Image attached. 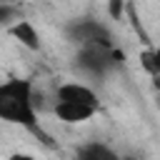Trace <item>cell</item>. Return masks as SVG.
<instances>
[{"label": "cell", "mask_w": 160, "mask_h": 160, "mask_svg": "<svg viewBox=\"0 0 160 160\" xmlns=\"http://www.w3.org/2000/svg\"><path fill=\"white\" fill-rule=\"evenodd\" d=\"M68 38L78 45H90V42H102V45H112V35L108 30L105 22L95 20V18H80L72 20L68 25Z\"/></svg>", "instance_id": "cell-3"}, {"label": "cell", "mask_w": 160, "mask_h": 160, "mask_svg": "<svg viewBox=\"0 0 160 160\" xmlns=\"http://www.w3.org/2000/svg\"><path fill=\"white\" fill-rule=\"evenodd\" d=\"M52 115L65 122V125H80L90 120L100 108L98 105H85V102H70V100H52Z\"/></svg>", "instance_id": "cell-4"}, {"label": "cell", "mask_w": 160, "mask_h": 160, "mask_svg": "<svg viewBox=\"0 0 160 160\" xmlns=\"http://www.w3.org/2000/svg\"><path fill=\"white\" fill-rule=\"evenodd\" d=\"M8 32L22 45V48H28V50H40V32H38V28L30 22V20H25V18H20L18 22H12L10 28H8Z\"/></svg>", "instance_id": "cell-6"}, {"label": "cell", "mask_w": 160, "mask_h": 160, "mask_svg": "<svg viewBox=\"0 0 160 160\" xmlns=\"http://www.w3.org/2000/svg\"><path fill=\"white\" fill-rule=\"evenodd\" d=\"M78 68L90 75V78H105L108 72H112L120 62H122V52L115 50V45H102V42H90V45H80L78 55H75Z\"/></svg>", "instance_id": "cell-2"}, {"label": "cell", "mask_w": 160, "mask_h": 160, "mask_svg": "<svg viewBox=\"0 0 160 160\" xmlns=\"http://www.w3.org/2000/svg\"><path fill=\"white\" fill-rule=\"evenodd\" d=\"M140 65L150 78H160V45H148L140 52Z\"/></svg>", "instance_id": "cell-8"}, {"label": "cell", "mask_w": 160, "mask_h": 160, "mask_svg": "<svg viewBox=\"0 0 160 160\" xmlns=\"http://www.w3.org/2000/svg\"><path fill=\"white\" fill-rule=\"evenodd\" d=\"M0 2H8V5H20L22 0H0Z\"/></svg>", "instance_id": "cell-9"}, {"label": "cell", "mask_w": 160, "mask_h": 160, "mask_svg": "<svg viewBox=\"0 0 160 160\" xmlns=\"http://www.w3.org/2000/svg\"><path fill=\"white\" fill-rule=\"evenodd\" d=\"M78 158H82V160H115L118 155H115V150H110L108 145L92 140V142L78 148Z\"/></svg>", "instance_id": "cell-7"}, {"label": "cell", "mask_w": 160, "mask_h": 160, "mask_svg": "<svg viewBox=\"0 0 160 160\" xmlns=\"http://www.w3.org/2000/svg\"><path fill=\"white\" fill-rule=\"evenodd\" d=\"M0 120L10 125H20L35 135H40L45 142H50L38 120V92L32 80L28 78H10L0 85Z\"/></svg>", "instance_id": "cell-1"}, {"label": "cell", "mask_w": 160, "mask_h": 160, "mask_svg": "<svg viewBox=\"0 0 160 160\" xmlns=\"http://www.w3.org/2000/svg\"><path fill=\"white\" fill-rule=\"evenodd\" d=\"M55 100H70V102H85V105H98V92L85 85V82H78V80H70V82H60L58 90H55Z\"/></svg>", "instance_id": "cell-5"}]
</instances>
